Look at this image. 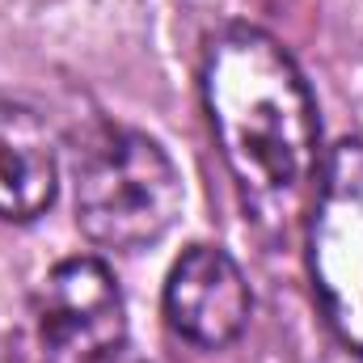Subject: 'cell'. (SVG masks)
I'll return each instance as SVG.
<instances>
[{"mask_svg":"<svg viewBox=\"0 0 363 363\" xmlns=\"http://www.w3.org/2000/svg\"><path fill=\"white\" fill-rule=\"evenodd\" d=\"M72 203L77 224L93 245L144 250L174 228L182 178L152 135L101 123L72 157Z\"/></svg>","mask_w":363,"mask_h":363,"instance_id":"7a4b0ae2","label":"cell"},{"mask_svg":"<svg viewBox=\"0 0 363 363\" xmlns=\"http://www.w3.org/2000/svg\"><path fill=\"white\" fill-rule=\"evenodd\" d=\"M60 186V152L38 110L0 101V220H34Z\"/></svg>","mask_w":363,"mask_h":363,"instance_id":"8992f818","label":"cell"},{"mask_svg":"<svg viewBox=\"0 0 363 363\" xmlns=\"http://www.w3.org/2000/svg\"><path fill=\"white\" fill-rule=\"evenodd\" d=\"M127 347V304L97 258H68L34 287L17 330L13 363H114Z\"/></svg>","mask_w":363,"mask_h":363,"instance_id":"3957f363","label":"cell"},{"mask_svg":"<svg viewBox=\"0 0 363 363\" xmlns=\"http://www.w3.org/2000/svg\"><path fill=\"white\" fill-rule=\"evenodd\" d=\"M250 283L220 245H190L165 283V317L186 342L220 351L250 325Z\"/></svg>","mask_w":363,"mask_h":363,"instance_id":"5b68a950","label":"cell"},{"mask_svg":"<svg viewBox=\"0 0 363 363\" xmlns=\"http://www.w3.org/2000/svg\"><path fill=\"white\" fill-rule=\"evenodd\" d=\"M203 97L224 165L254 224L287 233L321 178L317 101L296 60L254 26L224 30L203 60Z\"/></svg>","mask_w":363,"mask_h":363,"instance_id":"6da1fadb","label":"cell"},{"mask_svg":"<svg viewBox=\"0 0 363 363\" xmlns=\"http://www.w3.org/2000/svg\"><path fill=\"white\" fill-rule=\"evenodd\" d=\"M308 267L334 334L363 359V144L321 161L308 203Z\"/></svg>","mask_w":363,"mask_h":363,"instance_id":"277c9868","label":"cell"}]
</instances>
